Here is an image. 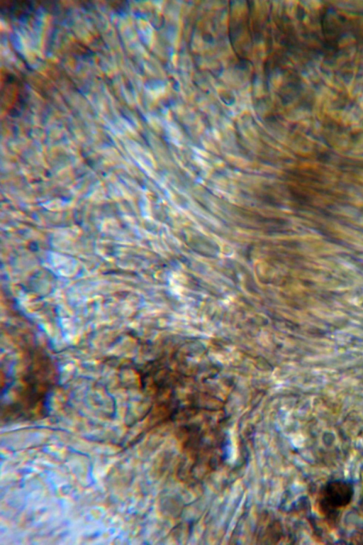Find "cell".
Instances as JSON below:
<instances>
[{"label": "cell", "mask_w": 363, "mask_h": 545, "mask_svg": "<svg viewBox=\"0 0 363 545\" xmlns=\"http://www.w3.org/2000/svg\"><path fill=\"white\" fill-rule=\"evenodd\" d=\"M354 495L353 485L346 480H337L328 483L320 494V507L327 516H336L335 512L348 505Z\"/></svg>", "instance_id": "1"}]
</instances>
